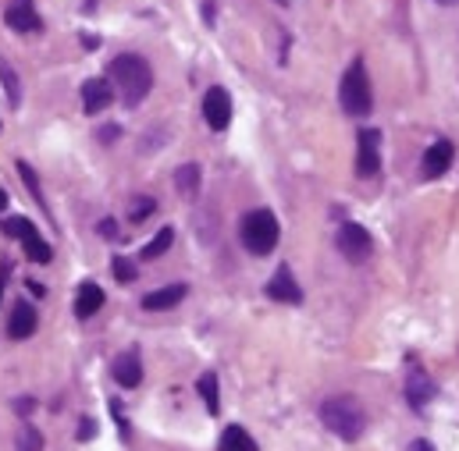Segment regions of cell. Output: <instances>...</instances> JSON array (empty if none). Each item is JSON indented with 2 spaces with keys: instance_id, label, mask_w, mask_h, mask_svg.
Instances as JSON below:
<instances>
[{
  "instance_id": "6da1fadb",
  "label": "cell",
  "mask_w": 459,
  "mask_h": 451,
  "mask_svg": "<svg viewBox=\"0 0 459 451\" xmlns=\"http://www.w3.org/2000/svg\"><path fill=\"white\" fill-rule=\"evenodd\" d=\"M111 86H118L125 107H139L153 89V72H150L146 57H139V54L114 57L111 61Z\"/></svg>"
},
{
  "instance_id": "7a4b0ae2",
  "label": "cell",
  "mask_w": 459,
  "mask_h": 451,
  "mask_svg": "<svg viewBox=\"0 0 459 451\" xmlns=\"http://www.w3.org/2000/svg\"><path fill=\"white\" fill-rule=\"evenodd\" d=\"M321 423L342 440H360L367 430V412L353 394H335L321 405Z\"/></svg>"
},
{
  "instance_id": "3957f363",
  "label": "cell",
  "mask_w": 459,
  "mask_h": 451,
  "mask_svg": "<svg viewBox=\"0 0 459 451\" xmlns=\"http://www.w3.org/2000/svg\"><path fill=\"white\" fill-rule=\"evenodd\" d=\"M338 103L349 118H367L370 107H374V93H370V79H367V65L356 57L346 75H342V86H338Z\"/></svg>"
},
{
  "instance_id": "277c9868",
  "label": "cell",
  "mask_w": 459,
  "mask_h": 451,
  "mask_svg": "<svg viewBox=\"0 0 459 451\" xmlns=\"http://www.w3.org/2000/svg\"><path fill=\"white\" fill-rule=\"evenodd\" d=\"M239 235H243V246H246L253 256H271L275 246H278V235H282L278 217H275L271 210H253V213L243 217Z\"/></svg>"
},
{
  "instance_id": "5b68a950",
  "label": "cell",
  "mask_w": 459,
  "mask_h": 451,
  "mask_svg": "<svg viewBox=\"0 0 459 451\" xmlns=\"http://www.w3.org/2000/svg\"><path fill=\"white\" fill-rule=\"evenodd\" d=\"M4 235H12V239H19L22 246H26V256L33 260V264H51L54 260V249L43 242V235L36 232V224L29 220V217H8L4 224Z\"/></svg>"
},
{
  "instance_id": "8992f818",
  "label": "cell",
  "mask_w": 459,
  "mask_h": 451,
  "mask_svg": "<svg viewBox=\"0 0 459 451\" xmlns=\"http://www.w3.org/2000/svg\"><path fill=\"white\" fill-rule=\"evenodd\" d=\"M335 246H338V253H342L349 264H363V260L370 256V249H374L367 228H363V224H356V220H346V224H342Z\"/></svg>"
},
{
  "instance_id": "52a82bcc",
  "label": "cell",
  "mask_w": 459,
  "mask_h": 451,
  "mask_svg": "<svg viewBox=\"0 0 459 451\" xmlns=\"http://www.w3.org/2000/svg\"><path fill=\"white\" fill-rule=\"evenodd\" d=\"M381 171V132L377 128H363L356 139V174L360 178H374Z\"/></svg>"
},
{
  "instance_id": "ba28073f",
  "label": "cell",
  "mask_w": 459,
  "mask_h": 451,
  "mask_svg": "<svg viewBox=\"0 0 459 451\" xmlns=\"http://www.w3.org/2000/svg\"><path fill=\"white\" fill-rule=\"evenodd\" d=\"M203 118L214 132H224L228 121H232V96H228V89L221 86H210L206 96H203Z\"/></svg>"
},
{
  "instance_id": "9c48e42d",
  "label": "cell",
  "mask_w": 459,
  "mask_h": 451,
  "mask_svg": "<svg viewBox=\"0 0 459 451\" xmlns=\"http://www.w3.org/2000/svg\"><path fill=\"white\" fill-rule=\"evenodd\" d=\"M268 299H275V302H285V306H300L303 302V288H300V281L292 278V271L282 264L278 271H275V278L268 281Z\"/></svg>"
},
{
  "instance_id": "30bf717a",
  "label": "cell",
  "mask_w": 459,
  "mask_h": 451,
  "mask_svg": "<svg viewBox=\"0 0 459 451\" xmlns=\"http://www.w3.org/2000/svg\"><path fill=\"white\" fill-rule=\"evenodd\" d=\"M434 394H438V384H434L420 366H413L409 377H406V398H409V405H413L416 412H424V409L434 401Z\"/></svg>"
},
{
  "instance_id": "8fae6325",
  "label": "cell",
  "mask_w": 459,
  "mask_h": 451,
  "mask_svg": "<svg viewBox=\"0 0 459 451\" xmlns=\"http://www.w3.org/2000/svg\"><path fill=\"white\" fill-rule=\"evenodd\" d=\"M4 22L15 33H40L43 29V22H40V15L33 8V0H12V8L4 11Z\"/></svg>"
},
{
  "instance_id": "7c38bea8",
  "label": "cell",
  "mask_w": 459,
  "mask_h": 451,
  "mask_svg": "<svg viewBox=\"0 0 459 451\" xmlns=\"http://www.w3.org/2000/svg\"><path fill=\"white\" fill-rule=\"evenodd\" d=\"M448 164H452V142L448 139H438V142H431L427 149H424V164H420V174L431 181V178H441L445 171H448Z\"/></svg>"
},
{
  "instance_id": "4fadbf2b",
  "label": "cell",
  "mask_w": 459,
  "mask_h": 451,
  "mask_svg": "<svg viewBox=\"0 0 459 451\" xmlns=\"http://www.w3.org/2000/svg\"><path fill=\"white\" fill-rule=\"evenodd\" d=\"M111 100H114V86H111V79H89V82L82 86V107H86V114H100V111H107V107H111Z\"/></svg>"
},
{
  "instance_id": "5bb4252c",
  "label": "cell",
  "mask_w": 459,
  "mask_h": 451,
  "mask_svg": "<svg viewBox=\"0 0 459 451\" xmlns=\"http://www.w3.org/2000/svg\"><path fill=\"white\" fill-rule=\"evenodd\" d=\"M114 380L121 384V387H139V380H143V359H139V352L136 348H128V352H121L118 359H114Z\"/></svg>"
},
{
  "instance_id": "9a60e30c",
  "label": "cell",
  "mask_w": 459,
  "mask_h": 451,
  "mask_svg": "<svg viewBox=\"0 0 459 451\" xmlns=\"http://www.w3.org/2000/svg\"><path fill=\"white\" fill-rule=\"evenodd\" d=\"M36 327H40V317H36V310H33L29 302H15V313H12L8 334H12L15 341H26V338H33V334H36Z\"/></svg>"
},
{
  "instance_id": "2e32d148",
  "label": "cell",
  "mask_w": 459,
  "mask_h": 451,
  "mask_svg": "<svg viewBox=\"0 0 459 451\" xmlns=\"http://www.w3.org/2000/svg\"><path fill=\"white\" fill-rule=\"evenodd\" d=\"M100 306H104V288L97 281H82V288L75 295V317L79 320H89V317L100 313Z\"/></svg>"
},
{
  "instance_id": "e0dca14e",
  "label": "cell",
  "mask_w": 459,
  "mask_h": 451,
  "mask_svg": "<svg viewBox=\"0 0 459 451\" xmlns=\"http://www.w3.org/2000/svg\"><path fill=\"white\" fill-rule=\"evenodd\" d=\"M185 285L178 281V285H167V288H157V292H150V295H143V310H171V306H178L182 299H185Z\"/></svg>"
},
{
  "instance_id": "ac0fdd59",
  "label": "cell",
  "mask_w": 459,
  "mask_h": 451,
  "mask_svg": "<svg viewBox=\"0 0 459 451\" xmlns=\"http://www.w3.org/2000/svg\"><path fill=\"white\" fill-rule=\"evenodd\" d=\"M221 451H257V440L243 426H228L221 433Z\"/></svg>"
},
{
  "instance_id": "d6986e66",
  "label": "cell",
  "mask_w": 459,
  "mask_h": 451,
  "mask_svg": "<svg viewBox=\"0 0 459 451\" xmlns=\"http://www.w3.org/2000/svg\"><path fill=\"white\" fill-rule=\"evenodd\" d=\"M196 391L203 394L206 412H210V416H217V409H221V401H217V373H203V377L196 380Z\"/></svg>"
},
{
  "instance_id": "ffe728a7",
  "label": "cell",
  "mask_w": 459,
  "mask_h": 451,
  "mask_svg": "<svg viewBox=\"0 0 459 451\" xmlns=\"http://www.w3.org/2000/svg\"><path fill=\"white\" fill-rule=\"evenodd\" d=\"M175 185H178V192H182V195H196V188H199V167H196V164L178 167Z\"/></svg>"
},
{
  "instance_id": "44dd1931",
  "label": "cell",
  "mask_w": 459,
  "mask_h": 451,
  "mask_svg": "<svg viewBox=\"0 0 459 451\" xmlns=\"http://www.w3.org/2000/svg\"><path fill=\"white\" fill-rule=\"evenodd\" d=\"M171 242H175V228H160V232H157V239L143 249V260H157V256H164V253L171 249Z\"/></svg>"
},
{
  "instance_id": "7402d4cb",
  "label": "cell",
  "mask_w": 459,
  "mask_h": 451,
  "mask_svg": "<svg viewBox=\"0 0 459 451\" xmlns=\"http://www.w3.org/2000/svg\"><path fill=\"white\" fill-rule=\"evenodd\" d=\"M0 79H4V86H8L12 103H19V100H22V89H19V75L12 72V65H8V61H0Z\"/></svg>"
},
{
  "instance_id": "603a6c76",
  "label": "cell",
  "mask_w": 459,
  "mask_h": 451,
  "mask_svg": "<svg viewBox=\"0 0 459 451\" xmlns=\"http://www.w3.org/2000/svg\"><path fill=\"white\" fill-rule=\"evenodd\" d=\"M19 174H22V181L29 185V192H33V199L43 206V188H40V181H36V171L26 164V160H19Z\"/></svg>"
},
{
  "instance_id": "cb8c5ba5",
  "label": "cell",
  "mask_w": 459,
  "mask_h": 451,
  "mask_svg": "<svg viewBox=\"0 0 459 451\" xmlns=\"http://www.w3.org/2000/svg\"><path fill=\"white\" fill-rule=\"evenodd\" d=\"M111 267H114V278H118L121 285L136 281V274H139V271H136V264H132L128 256H114V264H111Z\"/></svg>"
},
{
  "instance_id": "d4e9b609",
  "label": "cell",
  "mask_w": 459,
  "mask_h": 451,
  "mask_svg": "<svg viewBox=\"0 0 459 451\" xmlns=\"http://www.w3.org/2000/svg\"><path fill=\"white\" fill-rule=\"evenodd\" d=\"M157 210V199H150V195H139V203H132V210H128V220H146L150 213Z\"/></svg>"
},
{
  "instance_id": "484cf974",
  "label": "cell",
  "mask_w": 459,
  "mask_h": 451,
  "mask_svg": "<svg viewBox=\"0 0 459 451\" xmlns=\"http://www.w3.org/2000/svg\"><path fill=\"white\" fill-rule=\"evenodd\" d=\"M22 451H43V437L36 433V426L22 430Z\"/></svg>"
},
{
  "instance_id": "4316f807",
  "label": "cell",
  "mask_w": 459,
  "mask_h": 451,
  "mask_svg": "<svg viewBox=\"0 0 459 451\" xmlns=\"http://www.w3.org/2000/svg\"><path fill=\"white\" fill-rule=\"evenodd\" d=\"M93 433H97V423L93 419H82L79 423V440H93Z\"/></svg>"
},
{
  "instance_id": "83f0119b",
  "label": "cell",
  "mask_w": 459,
  "mask_h": 451,
  "mask_svg": "<svg viewBox=\"0 0 459 451\" xmlns=\"http://www.w3.org/2000/svg\"><path fill=\"white\" fill-rule=\"evenodd\" d=\"M100 235H104V239H118V224H114L111 217H107V220H100Z\"/></svg>"
},
{
  "instance_id": "f1b7e54d",
  "label": "cell",
  "mask_w": 459,
  "mask_h": 451,
  "mask_svg": "<svg viewBox=\"0 0 459 451\" xmlns=\"http://www.w3.org/2000/svg\"><path fill=\"white\" fill-rule=\"evenodd\" d=\"M409 451H434V444H431V440H413Z\"/></svg>"
},
{
  "instance_id": "f546056e",
  "label": "cell",
  "mask_w": 459,
  "mask_h": 451,
  "mask_svg": "<svg viewBox=\"0 0 459 451\" xmlns=\"http://www.w3.org/2000/svg\"><path fill=\"white\" fill-rule=\"evenodd\" d=\"M118 135H121V128H114V125H111V128H104V132H100V139H107V142H111V139H118Z\"/></svg>"
},
{
  "instance_id": "4dcf8cb0",
  "label": "cell",
  "mask_w": 459,
  "mask_h": 451,
  "mask_svg": "<svg viewBox=\"0 0 459 451\" xmlns=\"http://www.w3.org/2000/svg\"><path fill=\"white\" fill-rule=\"evenodd\" d=\"M4 285H8V264L0 267V299H4Z\"/></svg>"
},
{
  "instance_id": "1f68e13d",
  "label": "cell",
  "mask_w": 459,
  "mask_h": 451,
  "mask_svg": "<svg viewBox=\"0 0 459 451\" xmlns=\"http://www.w3.org/2000/svg\"><path fill=\"white\" fill-rule=\"evenodd\" d=\"M33 409H36V401H33V398H22V401H19V412H33Z\"/></svg>"
},
{
  "instance_id": "d6a6232c",
  "label": "cell",
  "mask_w": 459,
  "mask_h": 451,
  "mask_svg": "<svg viewBox=\"0 0 459 451\" xmlns=\"http://www.w3.org/2000/svg\"><path fill=\"white\" fill-rule=\"evenodd\" d=\"M26 285H29V292H33V295H43V292H47L40 281H26Z\"/></svg>"
},
{
  "instance_id": "836d02e7",
  "label": "cell",
  "mask_w": 459,
  "mask_h": 451,
  "mask_svg": "<svg viewBox=\"0 0 459 451\" xmlns=\"http://www.w3.org/2000/svg\"><path fill=\"white\" fill-rule=\"evenodd\" d=\"M4 206H8V192H4V188H0V210H4Z\"/></svg>"
},
{
  "instance_id": "e575fe53",
  "label": "cell",
  "mask_w": 459,
  "mask_h": 451,
  "mask_svg": "<svg viewBox=\"0 0 459 451\" xmlns=\"http://www.w3.org/2000/svg\"><path fill=\"white\" fill-rule=\"evenodd\" d=\"M438 4H441V8H452V4H459V0H438Z\"/></svg>"
},
{
  "instance_id": "d590c367",
  "label": "cell",
  "mask_w": 459,
  "mask_h": 451,
  "mask_svg": "<svg viewBox=\"0 0 459 451\" xmlns=\"http://www.w3.org/2000/svg\"><path fill=\"white\" fill-rule=\"evenodd\" d=\"M278 4H282V8H289V4H292V0H278Z\"/></svg>"
}]
</instances>
